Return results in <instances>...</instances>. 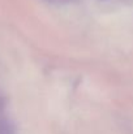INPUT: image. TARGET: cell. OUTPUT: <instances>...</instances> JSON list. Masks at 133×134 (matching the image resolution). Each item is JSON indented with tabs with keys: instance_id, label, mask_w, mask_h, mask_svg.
Instances as JSON below:
<instances>
[{
	"instance_id": "obj_1",
	"label": "cell",
	"mask_w": 133,
	"mask_h": 134,
	"mask_svg": "<svg viewBox=\"0 0 133 134\" xmlns=\"http://www.w3.org/2000/svg\"><path fill=\"white\" fill-rule=\"evenodd\" d=\"M50 1H52V3H65L67 0H50Z\"/></svg>"
}]
</instances>
